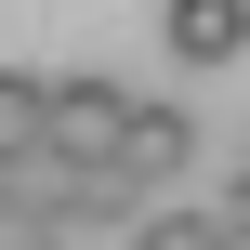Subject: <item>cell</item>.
Masks as SVG:
<instances>
[{
    "mask_svg": "<svg viewBox=\"0 0 250 250\" xmlns=\"http://www.w3.org/2000/svg\"><path fill=\"white\" fill-rule=\"evenodd\" d=\"M40 145V66H0V158Z\"/></svg>",
    "mask_w": 250,
    "mask_h": 250,
    "instance_id": "4",
    "label": "cell"
},
{
    "mask_svg": "<svg viewBox=\"0 0 250 250\" xmlns=\"http://www.w3.org/2000/svg\"><path fill=\"white\" fill-rule=\"evenodd\" d=\"M211 224H237V237H250V158H237V185H224V211H211Z\"/></svg>",
    "mask_w": 250,
    "mask_h": 250,
    "instance_id": "7",
    "label": "cell"
},
{
    "mask_svg": "<svg viewBox=\"0 0 250 250\" xmlns=\"http://www.w3.org/2000/svg\"><path fill=\"white\" fill-rule=\"evenodd\" d=\"M158 40H171L185 66H224V53L250 40V0H171V13H158Z\"/></svg>",
    "mask_w": 250,
    "mask_h": 250,
    "instance_id": "3",
    "label": "cell"
},
{
    "mask_svg": "<svg viewBox=\"0 0 250 250\" xmlns=\"http://www.w3.org/2000/svg\"><path fill=\"white\" fill-rule=\"evenodd\" d=\"M132 250H211V211H132Z\"/></svg>",
    "mask_w": 250,
    "mask_h": 250,
    "instance_id": "5",
    "label": "cell"
},
{
    "mask_svg": "<svg viewBox=\"0 0 250 250\" xmlns=\"http://www.w3.org/2000/svg\"><path fill=\"white\" fill-rule=\"evenodd\" d=\"M26 171H40V145H13V158H0V224L26 211Z\"/></svg>",
    "mask_w": 250,
    "mask_h": 250,
    "instance_id": "6",
    "label": "cell"
},
{
    "mask_svg": "<svg viewBox=\"0 0 250 250\" xmlns=\"http://www.w3.org/2000/svg\"><path fill=\"white\" fill-rule=\"evenodd\" d=\"M185 158H198V119H185V105H158V92H132V132H119V158H105V198L132 211V198H145V185H171Z\"/></svg>",
    "mask_w": 250,
    "mask_h": 250,
    "instance_id": "2",
    "label": "cell"
},
{
    "mask_svg": "<svg viewBox=\"0 0 250 250\" xmlns=\"http://www.w3.org/2000/svg\"><path fill=\"white\" fill-rule=\"evenodd\" d=\"M119 132H132V92H119L105 66H66V79H40V158H66V171H105V158H119Z\"/></svg>",
    "mask_w": 250,
    "mask_h": 250,
    "instance_id": "1",
    "label": "cell"
}]
</instances>
